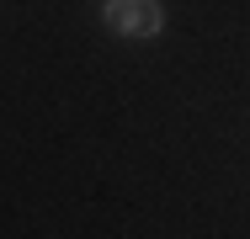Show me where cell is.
Listing matches in <instances>:
<instances>
[{
	"label": "cell",
	"mask_w": 250,
	"mask_h": 239,
	"mask_svg": "<svg viewBox=\"0 0 250 239\" xmlns=\"http://www.w3.org/2000/svg\"><path fill=\"white\" fill-rule=\"evenodd\" d=\"M101 27L117 43H149L165 32V5L160 0H101Z\"/></svg>",
	"instance_id": "1"
}]
</instances>
